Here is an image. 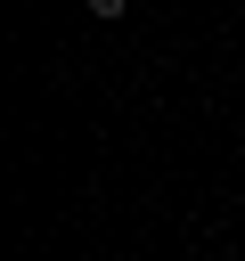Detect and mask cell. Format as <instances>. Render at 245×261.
Masks as SVG:
<instances>
[{"instance_id": "6da1fadb", "label": "cell", "mask_w": 245, "mask_h": 261, "mask_svg": "<svg viewBox=\"0 0 245 261\" xmlns=\"http://www.w3.org/2000/svg\"><path fill=\"white\" fill-rule=\"evenodd\" d=\"M122 8H131V0H90V16H98V24H114Z\"/></svg>"}]
</instances>
